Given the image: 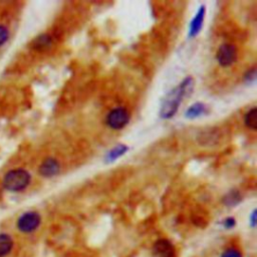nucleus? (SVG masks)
<instances>
[{
  "label": "nucleus",
  "instance_id": "obj_1",
  "mask_svg": "<svg viewBox=\"0 0 257 257\" xmlns=\"http://www.w3.org/2000/svg\"><path fill=\"white\" fill-rule=\"evenodd\" d=\"M191 88H192L191 78L184 79L178 86L173 88L163 101V104L160 109L161 117L165 119L171 118L177 112L184 95H186L188 90Z\"/></svg>",
  "mask_w": 257,
  "mask_h": 257
},
{
  "label": "nucleus",
  "instance_id": "obj_2",
  "mask_svg": "<svg viewBox=\"0 0 257 257\" xmlns=\"http://www.w3.org/2000/svg\"><path fill=\"white\" fill-rule=\"evenodd\" d=\"M30 179V175L26 170L14 169L4 176L3 187L11 192H19L29 185Z\"/></svg>",
  "mask_w": 257,
  "mask_h": 257
},
{
  "label": "nucleus",
  "instance_id": "obj_3",
  "mask_svg": "<svg viewBox=\"0 0 257 257\" xmlns=\"http://www.w3.org/2000/svg\"><path fill=\"white\" fill-rule=\"evenodd\" d=\"M130 119V114L126 108L122 106L111 109L105 118L107 125L113 130H120L126 125Z\"/></svg>",
  "mask_w": 257,
  "mask_h": 257
},
{
  "label": "nucleus",
  "instance_id": "obj_4",
  "mask_svg": "<svg viewBox=\"0 0 257 257\" xmlns=\"http://www.w3.org/2000/svg\"><path fill=\"white\" fill-rule=\"evenodd\" d=\"M40 215L37 212L29 211L22 214L17 220V228L23 233H31L40 225Z\"/></svg>",
  "mask_w": 257,
  "mask_h": 257
},
{
  "label": "nucleus",
  "instance_id": "obj_5",
  "mask_svg": "<svg viewBox=\"0 0 257 257\" xmlns=\"http://www.w3.org/2000/svg\"><path fill=\"white\" fill-rule=\"evenodd\" d=\"M216 57L220 65L229 66L237 58V49L233 44L224 43L219 47Z\"/></svg>",
  "mask_w": 257,
  "mask_h": 257
},
{
  "label": "nucleus",
  "instance_id": "obj_6",
  "mask_svg": "<svg viewBox=\"0 0 257 257\" xmlns=\"http://www.w3.org/2000/svg\"><path fill=\"white\" fill-rule=\"evenodd\" d=\"M155 257H176V251L173 244L166 239L158 240L153 248Z\"/></svg>",
  "mask_w": 257,
  "mask_h": 257
},
{
  "label": "nucleus",
  "instance_id": "obj_7",
  "mask_svg": "<svg viewBox=\"0 0 257 257\" xmlns=\"http://www.w3.org/2000/svg\"><path fill=\"white\" fill-rule=\"evenodd\" d=\"M60 170L59 163L52 158H48L41 163L39 166V173L45 178H51L58 174Z\"/></svg>",
  "mask_w": 257,
  "mask_h": 257
},
{
  "label": "nucleus",
  "instance_id": "obj_8",
  "mask_svg": "<svg viewBox=\"0 0 257 257\" xmlns=\"http://www.w3.org/2000/svg\"><path fill=\"white\" fill-rule=\"evenodd\" d=\"M204 15H205V8L204 6L200 7L199 11L197 12L196 16L194 17V19L191 22L190 25V36H196L199 31L202 28V24H203V20H204Z\"/></svg>",
  "mask_w": 257,
  "mask_h": 257
},
{
  "label": "nucleus",
  "instance_id": "obj_9",
  "mask_svg": "<svg viewBox=\"0 0 257 257\" xmlns=\"http://www.w3.org/2000/svg\"><path fill=\"white\" fill-rule=\"evenodd\" d=\"M13 247V240L7 234H0V257H5L10 253Z\"/></svg>",
  "mask_w": 257,
  "mask_h": 257
},
{
  "label": "nucleus",
  "instance_id": "obj_10",
  "mask_svg": "<svg viewBox=\"0 0 257 257\" xmlns=\"http://www.w3.org/2000/svg\"><path fill=\"white\" fill-rule=\"evenodd\" d=\"M52 44V39L48 34H41L33 41V48L39 51L48 49Z\"/></svg>",
  "mask_w": 257,
  "mask_h": 257
},
{
  "label": "nucleus",
  "instance_id": "obj_11",
  "mask_svg": "<svg viewBox=\"0 0 257 257\" xmlns=\"http://www.w3.org/2000/svg\"><path fill=\"white\" fill-rule=\"evenodd\" d=\"M244 122H245L246 126L251 130L257 128V109H256V107H253L247 111V113L244 116Z\"/></svg>",
  "mask_w": 257,
  "mask_h": 257
},
{
  "label": "nucleus",
  "instance_id": "obj_12",
  "mask_svg": "<svg viewBox=\"0 0 257 257\" xmlns=\"http://www.w3.org/2000/svg\"><path fill=\"white\" fill-rule=\"evenodd\" d=\"M206 110V107L203 103L197 102L195 104H193L192 106H190L186 112V116L188 118H195L199 115H201L204 111Z\"/></svg>",
  "mask_w": 257,
  "mask_h": 257
},
{
  "label": "nucleus",
  "instance_id": "obj_13",
  "mask_svg": "<svg viewBox=\"0 0 257 257\" xmlns=\"http://www.w3.org/2000/svg\"><path fill=\"white\" fill-rule=\"evenodd\" d=\"M127 148L124 145H118L117 147H115L114 149H112L106 156V160L108 162H113L114 160H116L117 158H119L120 156H122L125 152H126Z\"/></svg>",
  "mask_w": 257,
  "mask_h": 257
},
{
  "label": "nucleus",
  "instance_id": "obj_14",
  "mask_svg": "<svg viewBox=\"0 0 257 257\" xmlns=\"http://www.w3.org/2000/svg\"><path fill=\"white\" fill-rule=\"evenodd\" d=\"M240 200H241V197H240L239 193L236 192V191H232V192H230V193H228V194L226 195L224 202H225L227 205L232 206V205H235V204H237L238 202H240Z\"/></svg>",
  "mask_w": 257,
  "mask_h": 257
},
{
  "label": "nucleus",
  "instance_id": "obj_15",
  "mask_svg": "<svg viewBox=\"0 0 257 257\" xmlns=\"http://www.w3.org/2000/svg\"><path fill=\"white\" fill-rule=\"evenodd\" d=\"M9 38V30L6 26L0 24V46H2Z\"/></svg>",
  "mask_w": 257,
  "mask_h": 257
},
{
  "label": "nucleus",
  "instance_id": "obj_16",
  "mask_svg": "<svg viewBox=\"0 0 257 257\" xmlns=\"http://www.w3.org/2000/svg\"><path fill=\"white\" fill-rule=\"evenodd\" d=\"M221 257H242V256H241L240 252L237 251L236 249L229 248V249L225 250V251L222 253Z\"/></svg>",
  "mask_w": 257,
  "mask_h": 257
},
{
  "label": "nucleus",
  "instance_id": "obj_17",
  "mask_svg": "<svg viewBox=\"0 0 257 257\" xmlns=\"http://www.w3.org/2000/svg\"><path fill=\"white\" fill-rule=\"evenodd\" d=\"M234 225H235V220L233 218H227L224 221V226L226 228H232V227H234Z\"/></svg>",
  "mask_w": 257,
  "mask_h": 257
},
{
  "label": "nucleus",
  "instance_id": "obj_18",
  "mask_svg": "<svg viewBox=\"0 0 257 257\" xmlns=\"http://www.w3.org/2000/svg\"><path fill=\"white\" fill-rule=\"evenodd\" d=\"M255 76H256V69H255V67H254V68H252L250 71H248V73H247V78H246V79L254 80V79H255Z\"/></svg>",
  "mask_w": 257,
  "mask_h": 257
},
{
  "label": "nucleus",
  "instance_id": "obj_19",
  "mask_svg": "<svg viewBox=\"0 0 257 257\" xmlns=\"http://www.w3.org/2000/svg\"><path fill=\"white\" fill-rule=\"evenodd\" d=\"M255 215H256V213L255 212H253V214H252V216H251V219H252V224L254 225L255 224Z\"/></svg>",
  "mask_w": 257,
  "mask_h": 257
}]
</instances>
